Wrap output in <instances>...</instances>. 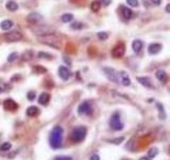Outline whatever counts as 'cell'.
<instances>
[{
    "mask_svg": "<svg viewBox=\"0 0 170 160\" xmlns=\"http://www.w3.org/2000/svg\"><path fill=\"white\" fill-rule=\"evenodd\" d=\"M38 40L43 44H46L48 46H50V47L55 48V49H61L62 48V40L56 34H54V33L38 36Z\"/></svg>",
    "mask_w": 170,
    "mask_h": 160,
    "instance_id": "obj_1",
    "label": "cell"
},
{
    "mask_svg": "<svg viewBox=\"0 0 170 160\" xmlns=\"http://www.w3.org/2000/svg\"><path fill=\"white\" fill-rule=\"evenodd\" d=\"M63 128L61 126H55L52 129L49 137V143L52 148H58L62 145V138H63Z\"/></svg>",
    "mask_w": 170,
    "mask_h": 160,
    "instance_id": "obj_2",
    "label": "cell"
},
{
    "mask_svg": "<svg viewBox=\"0 0 170 160\" xmlns=\"http://www.w3.org/2000/svg\"><path fill=\"white\" fill-rule=\"evenodd\" d=\"M87 134V129L86 127L84 126H79V127H76L75 129L71 131V134H70V140L75 143H80L82 142L85 137H86Z\"/></svg>",
    "mask_w": 170,
    "mask_h": 160,
    "instance_id": "obj_3",
    "label": "cell"
},
{
    "mask_svg": "<svg viewBox=\"0 0 170 160\" xmlns=\"http://www.w3.org/2000/svg\"><path fill=\"white\" fill-rule=\"evenodd\" d=\"M110 126L113 130H116V131H119V130H122L124 127V125L122 124L120 120V114L118 112L114 113L111 118V121H110Z\"/></svg>",
    "mask_w": 170,
    "mask_h": 160,
    "instance_id": "obj_4",
    "label": "cell"
},
{
    "mask_svg": "<svg viewBox=\"0 0 170 160\" xmlns=\"http://www.w3.org/2000/svg\"><path fill=\"white\" fill-rule=\"evenodd\" d=\"M3 36L7 42H18L22 38V33L18 30H12L10 32L4 33Z\"/></svg>",
    "mask_w": 170,
    "mask_h": 160,
    "instance_id": "obj_5",
    "label": "cell"
},
{
    "mask_svg": "<svg viewBox=\"0 0 170 160\" xmlns=\"http://www.w3.org/2000/svg\"><path fill=\"white\" fill-rule=\"evenodd\" d=\"M27 21L31 25H40L43 20H44V17L37 12H31L30 14L27 16Z\"/></svg>",
    "mask_w": 170,
    "mask_h": 160,
    "instance_id": "obj_6",
    "label": "cell"
},
{
    "mask_svg": "<svg viewBox=\"0 0 170 160\" xmlns=\"http://www.w3.org/2000/svg\"><path fill=\"white\" fill-rule=\"evenodd\" d=\"M124 52H126V45H124V43H118L112 49V56L113 58L119 59V58L124 56Z\"/></svg>",
    "mask_w": 170,
    "mask_h": 160,
    "instance_id": "obj_7",
    "label": "cell"
},
{
    "mask_svg": "<svg viewBox=\"0 0 170 160\" xmlns=\"http://www.w3.org/2000/svg\"><path fill=\"white\" fill-rule=\"evenodd\" d=\"M78 113L82 114V115H91L93 113V108H91V104L88 101H84L78 108Z\"/></svg>",
    "mask_w": 170,
    "mask_h": 160,
    "instance_id": "obj_8",
    "label": "cell"
},
{
    "mask_svg": "<svg viewBox=\"0 0 170 160\" xmlns=\"http://www.w3.org/2000/svg\"><path fill=\"white\" fill-rule=\"evenodd\" d=\"M103 72H104L105 76L107 77V79L111 80L112 82L117 83L118 82V78H117V73L114 68L112 67H103Z\"/></svg>",
    "mask_w": 170,
    "mask_h": 160,
    "instance_id": "obj_9",
    "label": "cell"
},
{
    "mask_svg": "<svg viewBox=\"0 0 170 160\" xmlns=\"http://www.w3.org/2000/svg\"><path fill=\"white\" fill-rule=\"evenodd\" d=\"M34 31V33H36L38 36L42 35H46V34H50V33H53V30H52L50 27L48 26H42V27H37V28L32 29Z\"/></svg>",
    "mask_w": 170,
    "mask_h": 160,
    "instance_id": "obj_10",
    "label": "cell"
},
{
    "mask_svg": "<svg viewBox=\"0 0 170 160\" xmlns=\"http://www.w3.org/2000/svg\"><path fill=\"white\" fill-rule=\"evenodd\" d=\"M3 107H4V109L7 111H15L18 108V105H17V103H15L13 99L7 98L3 101Z\"/></svg>",
    "mask_w": 170,
    "mask_h": 160,
    "instance_id": "obj_11",
    "label": "cell"
},
{
    "mask_svg": "<svg viewBox=\"0 0 170 160\" xmlns=\"http://www.w3.org/2000/svg\"><path fill=\"white\" fill-rule=\"evenodd\" d=\"M162 49V44L159 43H153V44H150L149 47H148V52L150 54H159Z\"/></svg>",
    "mask_w": 170,
    "mask_h": 160,
    "instance_id": "obj_12",
    "label": "cell"
},
{
    "mask_svg": "<svg viewBox=\"0 0 170 160\" xmlns=\"http://www.w3.org/2000/svg\"><path fill=\"white\" fill-rule=\"evenodd\" d=\"M58 75L63 80H68L70 77V72L65 66H60L58 67Z\"/></svg>",
    "mask_w": 170,
    "mask_h": 160,
    "instance_id": "obj_13",
    "label": "cell"
},
{
    "mask_svg": "<svg viewBox=\"0 0 170 160\" xmlns=\"http://www.w3.org/2000/svg\"><path fill=\"white\" fill-rule=\"evenodd\" d=\"M142 47H144V42H142V41H140V40L133 41L132 48H133V50H134V52H136V54H139V52L142 51Z\"/></svg>",
    "mask_w": 170,
    "mask_h": 160,
    "instance_id": "obj_14",
    "label": "cell"
},
{
    "mask_svg": "<svg viewBox=\"0 0 170 160\" xmlns=\"http://www.w3.org/2000/svg\"><path fill=\"white\" fill-rule=\"evenodd\" d=\"M136 79H137L138 82H139L142 85H144V87L153 88V85H152V82H151V79H150L149 77H137Z\"/></svg>",
    "mask_w": 170,
    "mask_h": 160,
    "instance_id": "obj_15",
    "label": "cell"
},
{
    "mask_svg": "<svg viewBox=\"0 0 170 160\" xmlns=\"http://www.w3.org/2000/svg\"><path fill=\"white\" fill-rule=\"evenodd\" d=\"M49 100H50L49 93H42V94L40 95V97H38V103H40V105H43V106L48 105Z\"/></svg>",
    "mask_w": 170,
    "mask_h": 160,
    "instance_id": "obj_16",
    "label": "cell"
},
{
    "mask_svg": "<svg viewBox=\"0 0 170 160\" xmlns=\"http://www.w3.org/2000/svg\"><path fill=\"white\" fill-rule=\"evenodd\" d=\"M13 25H14V23H13L12 20H10V19H5V20L1 21V24H0V28L2 29V30H4V31H7L13 27Z\"/></svg>",
    "mask_w": 170,
    "mask_h": 160,
    "instance_id": "obj_17",
    "label": "cell"
},
{
    "mask_svg": "<svg viewBox=\"0 0 170 160\" xmlns=\"http://www.w3.org/2000/svg\"><path fill=\"white\" fill-rule=\"evenodd\" d=\"M26 113H27V115L28 116H31V118H32V116L37 115L38 113H40V109H38L36 106H31L27 109Z\"/></svg>",
    "mask_w": 170,
    "mask_h": 160,
    "instance_id": "obj_18",
    "label": "cell"
},
{
    "mask_svg": "<svg viewBox=\"0 0 170 160\" xmlns=\"http://www.w3.org/2000/svg\"><path fill=\"white\" fill-rule=\"evenodd\" d=\"M156 78L161 81L162 83H165L167 81V73L163 69H160V71L156 72Z\"/></svg>",
    "mask_w": 170,
    "mask_h": 160,
    "instance_id": "obj_19",
    "label": "cell"
},
{
    "mask_svg": "<svg viewBox=\"0 0 170 160\" xmlns=\"http://www.w3.org/2000/svg\"><path fill=\"white\" fill-rule=\"evenodd\" d=\"M5 8H7V10L11 11V12H15V11L18 10V5L15 1H13V0H10V1H7L5 3Z\"/></svg>",
    "mask_w": 170,
    "mask_h": 160,
    "instance_id": "obj_20",
    "label": "cell"
},
{
    "mask_svg": "<svg viewBox=\"0 0 170 160\" xmlns=\"http://www.w3.org/2000/svg\"><path fill=\"white\" fill-rule=\"evenodd\" d=\"M120 78H121V83L124 85H126V87H129V85H131V80L130 78H129L128 74L124 73V72H121L120 73Z\"/></svg>",
    "mask_w": 170,
    "mask_h": 160,
    "instance_id": "obj_21",
    "label": "cell"
},
{
    "mask_svg": "<svg viewBox=\"0 0 170 160\" xmlns=\"http://www.w3.org/2000/svg\"><path fill=\"white\" fill-rule=\"evenodd\" d=\"M133 13L132 11H131L129 8H122V16H124V18L126 19V20H129V19H131V17H132Z\"/></svg>",
    "mask_w": 170,
    "mask_h": 160,
    "instance_id": "obj_22",
    "label": "cell"
},
{
    "mask_svg": "<svg viewBox=\"0 0 170 160\" xmlns=\"http://www.w3.org/2000/svg\"><path fill=\"white\" fill-rule=\"evenodd\" d=\"M33 58V51L32 50H26V51L23 52L22 56H21V59L23 61H29Z\"/></svg>",
    "mask_w": 170,
    "mask_h": 160,
    "instance_id": "obj_23",
    "label": "cell"
},
{
    "mask_svg": "<svg viewBox=\"0 0 170 160\" xmlns=\"http://www.w3.org/2000/svg\"><path fill=\"white\" fill-rule=\"evenodd\" d=\"M61 19H62L63 23H70V21L73 19V15H72L71 13H65V14L62 15Z\"/></svg>",
    "mask_w": 170,
    "mask_h": 160,
    "instance_id": "obj_24",
    "label": "cell"
},
{
    "mask_svg": "<svg viewBox=\"0 0 170 160\" xmlns=\"http://www.w3.org/2000/svg\"><path fill=\"white\" fill-rule=\"evenodd\" d=\"M156 107H157V109H159V111H160V118L161 120H165V118H166V114H165V111H164V107H163V105L161 104V103H157L156 104Z\"/></svg>",
    "mask_w": 170,
    "mask_h": 160,
    "instance_id": "obj_25",
    "label": "cell"
},
{
    "mask_svg": "<svg viewBox=\"0 0 170 160\" xmlns=\"http://www.w3.org/2000/svg\"><path fill=\"white\" fill-rule=\"evenodd\" d=\"M101 8V2L100 1H94L93 3L91 5V10L93 11V12H98L99 10H100Z\"/></svg>",
    "mask_w": 170,
    "mask_h": 160,
    "instance_id": "obj_26",
    "label": "cell"
},
{
    "mask_svg": "<svg viewBox=\"0 0 170 160\" xmlns=\"http://www.w3.org/2000/svg\"><path fill=\"white\" fill-rule=\"evenodd\" d=\"M157 154H159V149H157L156 147H151V148L149 149V151H148V157H149L150 159H151V158H154V157H155V156L157 155Z\"/></svg>",
    "mask_w": 170,
    "mask_h": 160,
    "instance_id": "obj_27",
    "label": "cell"
},
{
    "mask_svg": "<svg viewBox=\"0 0 170 160\" xmlns=\"http://www.w3.org/2000/svg\"><path fill=\"white\" fill-rule=\"evenodd\" d=\"M33 71L36 74H45L47 72V69L45 67H43L42 65H35L34 68H33Z\"/></svg>",
    "mask_w": 170,
    "mask_h": 160,
    "instance_id": "obj_28",
    "label": "cell"
},
{
    "mask_svg": "<svg viewBox=\"0 0 170 160\" xmlns=\"http://www.w3.org/2000/svg\"><path fill=\"white\" fill-rule=\"evenodd\" d=\"M97 36H98V38L100 41H105L107 38H109V33L104 32V31H101V32L97 33Z\"/></svg>",
    "mask_w": 170,
    "mask_h": 160,
    "instance_id": "obj_29",
    "label": "cell"
},
{
    "mask_svg": "<svg viewBox=\"0 0 170 160\" xmlns=\"http://www.w3.org/2000/svg\"><path fill=\"white\" fill-rule=\"evenodd\" d=\"M70 27H71V29H73V30H81V29L83 28V24L79 23V21H75V23H72Z\"/></svg>",
    "mask_w": 170,
    "mask_h": 160,
    "instance_id": "obj_30",
    "label": "cell"
},
{
    "mask_svg": "<svg viewBox=\"0 0 170 160\" xmlns=\"http://www.w3.org/2000/svg\"><path fill=\"white\" fill-rule=\"evenodd\" d=\"M38 58H40V59H52L53 57H52V54H48V52H38Z\"/></svg>",
    "mask_w": 170,
    "mask_h": 160,
    "instance_id": "obj_31",
    "label": "cell"
},
{
    "mask_svg": "<svg viewBox=\"0 0 170 160\" xmlns=\"http://www.w3.org/2000/svg\"><path fill=\"white\" fill-rule=\"evenodd\" d=\"M12 145L11 143H9V142H4V143L1 144V146H0V149L2 152H7L9 149H11Z\"/></svg>",
    "mask_w": 170,
    "mask_h": 160,
    "instance_id": "obj_32",
    "label": "cell"
},
{
    "mask_svg": "<svg viewBox=\"0 0 170 160\" xmlns=\"http://www.w3.org/2000/svg\"><path fill=\"white\" fill-rule=\"evenodd\" d=\"M17 57H18V54L17 52H12L9 57H7V62H13L17 59Z\"/></svg>",
    "mask_w": 170,
    "mask_h": 160,
    "instance_id": "obj_33",
    "label": "cell"
},
{
    "mask_svg": "<svg viewBox=\"0 0 170 160\" xmlns=\"http://www.w3.org/2000/svg\"><path fill=\"white\" fill-rule=\"evenodd\" d=\"M124 137H120V138H117V139L109 140V141H110L111 143H113V144H120V143H122V142H124Z\"/></svg>",
    "mask_w": 170,
    "mask_h": 160,
    "instance_id": "obj_34",
    "label": "cell"
},
{
    "mask_svg": "<svg viewBox=\"0 0 170 160\" xmlns=\"http://www.w3.org/2000/svg\"><path fill=\"white\" fill-rule=\"evenodd\" d=\"M27 97H28V99L30 101L34 100L35 97H36V94H35L34 91H30V92H28V94H27Z\"/></svg>",
    "mask_w": 170,
    "mask_h": 160,
    "instance_id": "obj_35",
    "label": "cell"
},
{
    "mask_svg": "<svg viewBox=\"0 0 170 160\" xmlns=\"http://www.w3.org/2000/svg\"><path fill=\"white\" fill-rule=\"evenodd\" d=\"M127 2L131 7H138V0H127Z\"/></svg>",
    "mask_w": 170,
    "mask_h": 160,
    "instance_id": "obj_36",
    "label": "cell"
},
{
    "mask_svg": "<svg viewBox=\"0 0 170 160\" xmlns=\"http://www.w3.org/2000/svg\"><path fill=\"white\" fill-rule=\"evenodd\" d=\"M54 160H71V158L67 157V156H60V157H56Z\"/></svg>",
    "mask_w": 170,
    "mask_h": 160,
    "instance_id": "obj_37",
    "label": "cell"
},
{
    "mask_svg": "<svg viewBox=\"0 0 170 160\" xmlns=\"http://www.w3.org/2000/svg\"><path fill=\"white\" fill-rule=\"evenodd\" d=\"M154 5H160L162 3V0H150Z\"/></svg>",
    "mask_w": 170,
    "mask_h": 160,
    "instance_id": "obj_38",
    "label": "cell"
},
{
    "mask_svg": "<svg viewBox=\"0 0 170 160\" xmlns=\"http://www.w3.org/2000/svg\"><path fill=\"white\" fill-rule=\"evenodd\" d=\"M102 1V3L105 5V7H107V5H110L111 2H112V0H101Z\"/></svg>",
    "mask_w": 170,
    "mask_h": 160,
    "instance_id": "obj_39",
    "label": "cell"
},
{
    "mask_svg": "<svg viewBox=\"0 0 170 160\" xmlns=\"http://www.w3.org/2000/svg\"><path fill=\"white\" fill-rule=\"evenodd\" d=\"M89 160H100V157H99L97 154H94V155L91 156V159H89Z\"/></svg>",
    "mask_w": 170,
    "mask_h": 160,
    "instance_id": "obj_40",
    "label": "cell"
},
{
    "mask_svg": "<svg viewBox=\"0 0 170 160\" xmlns=\"http://www.w3.org/2000/svg\"><path fill=\"white\" fill-rule=\"evenodd\" d=\"M64 61L67 62V63L69 64V65H70V64H71V61H70V60L68 59V57H64Z\"/></svg>",
    "mask_w": 170,
    "mask_h": 160,
    "instance_id": "obj_41",
    "label": "cell"
},
{
    "mask_svg": "<svg viewBox=\"0 0 170 160\" xmlns=\"http://www.w3.org/2000/svg\"><path fill=\"white\" fill-rule=\"evenodd\" d=\"M165 10H166V12H167V13H170V3H169V5H166Z\"/></svg>",
    "mask_w": 170,
    "mask_h": 160,
    "instance_id": "obj_42",
    "label": "cell"
},
{
    "mask_svg": "<svg viewBox=\"0 0 170 160\" xmlns=\"http://www.w3.org/2000/svg\"><path fill=\"white\" fill-rule=\"evenodd\" d=\"M139 160H150V158L149 157H142Z\"/></svg>",
    "mask_w": 170,
    "mask_h": 160,
    "instance_id": "obj_43",
    "label": "cell"
},
{
    "mask_svg": "<svg viewBox=\"0 0 170 160\" xmlns=\"http://www.w3.org/2000/svg\"><path fill=\"white\" fill-rule=\"evenodd\" d=\"M2 91H3V88H1V87H0V93L2 92Z\"/></svg>",
    "mask_w": 170,
    "mask_h": 160,
    "instance_id": "obj_44",
    "label": "cell"
},
{
    "mask_svg": "<svg viewBox=\"0 0 170 160\" xmlns=\"http://www.w3.org/2000/svg\"><path fill=\"white\" fill-rule=\"evenodd\" d=\"M169 152H170V147H169Z\"/></svg>",
    "mask_w": 170,
    "mask_h": 160,
    "instance_id": "obj_45",
    "label": "cell"
}]
</instances>
